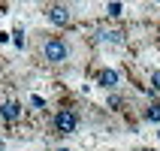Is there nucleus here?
Segmentation results:
<instances>
[{"label":"nucleus","mask_w":160,"mask_h":151,"mask_svg":"<svg viewBox=\"0 0 160 151\" xmlns=\"http://www.w3.org/2000/svg\"><path fill=\"white\" fill-rule=\"evenodd\" d=\"M45 15H48V21H52V24H58V27H67V24L72 21V12L63 6V3H54V6H48V9H45Z\"/></svg>","instance_id":"7ed1b4c3"},{"label":"nucleus","mask_w":160,"mask_h":151,"mask_svg":"<svg viewBox=\"0 0 160 151\" xmlns=\"http://www.w3.org/2000/svg\"><path fill=\"white\" fill-rule=\"evenodd\" d=\"M0 151H3V142H0Z\"/></svg>","instance_id":"9b49d317"},{"label":"nucleus","mask_w":160,"mask_h":151,"mask_svg":"<svg viewBox=\"0 0 160 151\" xmlns=\"http://www.w3.org/2000/svg\"><path fill=\"white\" fill-rule=\"evenodd\" d=\"M58 151H70V148H58Z\"/></svg>","instance_id":"9d476101"},{"label":"nucleus","mask_w":160,"mask_h":151,"mask_svg":"<svg viewBox=\"0 0 160 151\" xmlns=\"http://www.w3.org/2000/svg\"><path fill=\"white\" fill-rule=\"evenodd\" d=\"M121 12H124V6H121V3H109V15H112V18H118Z\"/></svg>","instance_id":"6e6552de"},{"label":"nucleus","mask_w":160,"mask_h":151,"mask_svg":"<svg viewBox=\"0 0 160 151\" xmlns=\"http://www.w3.org/2000/svg\"><path fill=\"white\" fill-rule=\"evenodd\" d=\"M0 118H6V121H18V118H21V106H18L15 100L0 103Z\"/></svg>","instance_id":"39448f33"},{"label":"nucleus","mask_w":160,"mask_h":151,"mask_svg":"<svg viewBox=\"0 0 160 151\" xmlns=\"http://www.w3.org/2000/svg\"><path fill=\"white\" fill-rule=\"evenodd\" d=\"M42 54H45V61H52V63H63V61H70V43L54 36V39H48L42 45Z\"/></svg>","instance_id":"f257e3e1"},{"label":"nucleus","mask_w":160,"mask_h":151,"mask_svg":"<svg viewBox=\"0 0 160 151\" xmlns=\"http://www.w3.org/2000/svg\"><path fill=\"white\" fill-rule=\"evenodd\" d=\"M157 136H160V133H157Z\"/></svg>","instance_id":"f8f14e48"},{"label":"nucleus","mask_w":160,"mask_h":151,"mask_svg":"<svg viewBox=\"0 0 160 151\" xmlns=\"http://www.w3.org/2000/svg\"><path fill=\"white\" fill-rule=\"evenodd\" d=\"M76 127H79V115H76L72 109H61V112L54 115V130H58L61 136L76 133Z\"/></svg>","instance_id":"f03ea898"},{"label":"nucleus","mask_w":160,"mask_h":151,"mask_svg":"<svg viewBox=\"0 0 160 151\" xmlns=\"http://www.w3.org/2000/svg\"><path fill=\"white\" fill-rule=\"evenodd\" d=\"M97 85H100V88H106V91H112V88L121 85V76H118L115 70H109V67H106V70L97 73Z\"/></svg>","instance_id":"20e7f679"},{"label":"nucleus","mask_w":160,"mask_h":151,"mask_svg":"<svg viewBox=\"0 0 160 151\" xmlns=\"http://www.w3.org/2000/svg\"><path fill=\"white\" fill-rule=\"evenodd\" d=\"M103 39H106V43H124V33H121V30H106Z\"/></svg>","instance_id":"423d86ee"},{"label":"nucleus","mask_w":160,"mask_h":151,"mask_svg":"<svg viewBox=\"0 0 160 151\" xmlns=\"http://www.w3.org/2000/svg\"><path fill=\"white\" fill-rule=\"evenodd\" d=\"M151 91H160V70L151 73Z\"/></svg>","instance_id":"1a4fd4ad"},{"label":"nucleus","mask_w":160,"mask_h":151,"mask_svg":"<svg viewBox=\"0 0 160 151\" xmlns=\"http://www.w3.org/2000/svg\"><path fill=\"white\" fill-rule=\"evenodd\" d=\"M148 121L160 124V103H151V106H148Z\"/></svg>","instance_id":"0eeeda50"}]
</instances>
